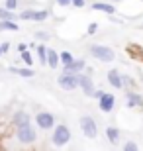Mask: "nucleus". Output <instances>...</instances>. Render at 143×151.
<instances>
[{
  "mask_svg": "<svg viewBox=\"0 0 143 151\" xmlns=\"http://www.w3.org/2000/svg\"><path fill=\"white\" fill-rule=\"evenodd\" d=\"M20 26L16 24V20H0V32H18Z\"/></svg>",
  "mask_w": 143,
  "mask_h": 151,
  "instance_id": "dca6fc26",
  "label": "nucleus"
},
{
  "mask_svg": "<svg viewBox=\"0 0 143 151\" xmlns=\"http://www.w3.org/2000/svg\"><path fill=\"white\" fill-rule=\"evenodd\" d=\"M57 83L63 90H77L78 88V73H67L63 71V75H59Z\"/></svg>",
  "mask_w": 143,
  "mask_h": 151,
  "instance_id": "7ed1b4c3",
  "label": "nucleus"
},
{
  "mask_svg": "<svg viewBox=\"0 0 143 151\" xmlns=\"http://www.w3.org/2000/svg\"><path fill=\"white\" fill-rule=\"evenodd\" d=\"M141 28H143V26H141Z\"/></svg>",
  "mask_w": 143,
  "mask_h": 151,
  "instance_id": "473e14b6",
  "label": "nucleus"
},
{
  "mask_svg": "<svg viewBox=\"0 0 143 151\" xmlns=\"http://www.w3.org/2000/svg\"><path fill=\"white\" fill-rule=\"evenodd\" d=\"M45 65H49L51 69H57L59 67V53L55 49H47V55H45Z\"/></svg>",
  "mask_w": 143,
  "mask_h": 151,
  "instance_id": "4468645a",
  "label": "nucleus"
},
{
  "mask_svg": "<svg viewBox=\"0 0 143 151\" xmlns=\"http://www.w3.org/2000/svg\"><path fill=\"white\" fill-rule=\"evenodd\" d=\"M0 51H2V55H4V53H8V51H10V43H8V41H4V43L0 45Z\"/></svg>",
  "mask_w": 143,
  "mask_h": 151,
  "instance_id": "a878e982",
  "label": "nucleus"
},
{
  "mask_svg": "<svg viewBox=\"0 0 143 151\" xmlns=\"http://www.w3.org/2000/svg\"><path fill=\"white\" fill-rule=\"evenodd\" d=\"M35 51H37V61L41 63V65H45V55H47V47H43V45H37V47H35Z\"/></svg>",
  "mask_w": 143,
  "mask_h": 151,
  "instance_id": "aec40b11",
  "label": "nucleus"
},
{
  "mask_svg": "<svg viewBox=\"0 0 143 151\" xmlns=\"http://www.w3.org/2000/svg\"><path fill=\"white\" fill-rule=\"evenodd\" d=\"M69 141H71V129L67 128L65 124L55 126V129H53V143H55L57 147H63V145H67Z\"/></svg>",
  "mask_w": 143,
  "mask_h": 151,
  "instance_id": "20e7f679",
  "label": "nucleus"
},
{
  "mask_svg": "<svg viewBox=\"0 0 143 151\" xmlns=\"http://www.w3.org/2000/svg\"><path fill=\"white\" fill-rule=\"evenodd\" d=\"M84 69H86V61L84 59H73L69 65H65L63 71H67V73H83Z\"/></svg>",
  "mask_w": 143,
  "mask_h": 151,
  "instance_id": "9b49d317",
  "label": "nucleus"
},
{
  "mask_svg": "<svg viewBox=\"0 0 143 151\" xmlns=\"http://www.w3.org/2000/svg\"><path fill=\"white\" fill-rule=\"evenodd\" d=\"M75 57H73V53H69V51H63V53H59V65H69V63L73 61Z\"/></svg>",
  "mask_w": 143,
  "mask_h": 151,
  "instance_id": "6ab92c4d",
  "label": "nucleus"
},
{
  "mask_svg": "<svg viewBox=\"0 0 143 151\" xmlns=\"http://www.w3.org/2000/svg\"><path fill=\"white\" fill-rule=\"evenodd\" d=\"M90 55L100 59L102 63H110V61L116 59L114 49H110L108 45H92V47H90Z\"/></svg>",
  "mask_w": 143,
  "mask_h": 151,
  "instance_id": "f257e3e1",
  "label": "nucleus"
},
{
  "mask_svg": "<svg viewBox=\"0 0 143 151\" xmlns=\"http://www.w3.org/2000/svg\"><path fill=\"white\" fill-rule=\"evenodd\" d=\"M12 124H14V128H20V126L29 124V114L24 112V110H18V112L12 116Z\"/></svg>",
  "mask_w": 143,
  "mask_h": 151,
  "instance_id": "f8f14e48",
  "label": "nucleus"
},
{
  "mask_svg": "<svg viewBox=\"0 0 143 151\" xmlns=\"http://www.w3.org/2000/svg\"><path fill=\"white\" fill-rule=\"evenodd\" d=\"M49 14H51L49 10H24L20 14V18L22 20H33V22H43L49 18Z\"/></svg>",
  "mask_w": 143,
  "mask_h": 151,
  "instance_id": "0eeeda50",
  "label": "nucleus"
},
{
  "mask_svg": "<svg viewBox=\"0 0 143 151\" xmlns=\"http://www.w3.org/2000/svg\"><path fill=\"white\" fill-rule=\"evenodd\" d=\"M6 8H8V10H16L18 8V0H6Z\"/></svg>",
  "mask_w": 143,
  "mask_h": 151,
  "instance_id": "393cba45",
  "label": "nucleus"
},
{
  "mask_svg": "<svg viewBox=\"0 0 143 151\" xmlns=\"http://www.w3.org/2000/svg\"><path fill=\"white\" fill-rule=\"evenodd\" d=\"M0 57H2V51H0Z\"/></svg>",
  "mask_w": 143,
  "mask_h": 151,
  "instance_id": "2f4dec72",
  "label": "nucleus"
},
{
  "mask_svg": "<svg viewBox=\"0 0 143 151\" xmlns=\"http://www.w3.org/2000/svg\"><path fill=\"white\" fill-rule=\"evenodd\" d=\"M80 129H83V134L86 135L88 139H94V137L98 135V126H96L92 116H83L80 118Z\"/></svg>",
  "mask_w": 143,
  "mask_h": 151,
  "instance_id": "39448f33",
  "label": "nucleus"
},
{
  "mask_svg": "<svg viewBox=\"0 0 143 151\" xmlns=\"http://www.w3.org/2000/svg\"><path fill=\"white\" fill-rule=\"evenodd\" d=\"M16 14H12L8 8H0V20H16Z\"/></svg>",
  "mask_w": 143,
  "mask_h": 151,
  "instance_id": "4be33fe9",
  "label": "nucleus"
},
{
  "mask_svg": "<svg viewBox=\"0 0 143 151\" xmlns=\"http://www.w3.org/2000/svg\"><path fill=\"white\" fill-rule=\"evenodd\" d=\"M24 49H28V45H26V43H18V53L24 51Z\"/></svg>",
  "mask_w": 143,
  "mask_h": 151,
  "instance_id": "c756f323",
  "label": "nucleus"
},
{
  "mask_svg": "<svg viewBox=\"0 0 143 151\" xmlns=\"http://www.w3.org/2000/svg\"><path fill=\"white\" fill-rule=\"evenodd\" d=\"M20 57H22V61L28 65V67H32L33 65V57H32V53H29L28 49H24V51H20Z\"/></svg>",
  "mask_w": 143,
  "mask_h": 151,
  "instance_id": "412c9836",
  "label": "nucleus"
},
{
  "mask_svg": "<svg viewBox=\"0 0 143 151\" xmlns=\"http://www.w3.org/2000/svg\"><path fill=\"white\" fill-rule=\"evenodd\" d=\"M106 78H108V83L114 86V88H124V84H121V75L116 71V69H112V71H108V75H106Z\"/></svg>",
  "mask_w": 143,
  "mask_h": 151,
  "instance_id": "ddd939ff",
  "label": "nucleus"
},
{
  "mask_svg": "<svg viewBox=\"0 0 143 151\" xmlns=\"http://www.w3.org/2000/svg\"><path fill=\"white\" fill-rule=\"evenodd\" d=\"M78 86L83 88V92L86 96H92V92H94V81H92V77L90 75H83V73H78Z\"/></svg>",
  "mask_w": 143,
  "mask_h": 151,
  "instance_id": "1a4fd4ad",
  "label": "nucleus"
},
{
  "mask_svg": "<svg viewBox=\"0 0 143 151\" xmlns=\"http://www.w3.org/2000/svg\"><path fill=\"white\" fill-rule=\"evenodd\" d=\"M114 2H121V0H114Z\"/></svg>",
  "mask_w": 143,
  "mask_h": 151,
  "instance_id": "7c9ffc66",
  "label": "nucleus"
},
{
  "mask_svg": "<svg viewBox=\"0 0 143 151\" xmlns=\"http://www.w3.org/2000/svg\"><path fill=\"white\" fill-rule=\"evenodd\" d=\"M86 32H88V35H94L96 32H98V24H96V22H92L90 26H88V29H86Z\"/></svg>",
  "mask_w": 143,
  "mask_h": 151,
  "instance_id": "b1692460",
  "label": "nucleus"
},
{
  "mask_svg": "<svg viewBox=\"0 0 143 151\" xmlns=\"http://www.w3.org/2000/svg\"><path fill=\"white\" fill-rule=\"evenodd\" d=\"M92 10L104 12V14H116V12H118L112 4H106V2H94V4H92Z\"/></svg>",
  "mask_w": 143,
  "mask_h": 151,
  "instance_id": "2eb2a0df",
  "label": "nucleus"
},
{
  "mask_svg": "<svg viewBox=\"0 0 143 151\" xmlns=\"http://www.w3.org/2000/svg\"><path fill=\"white\" fill-rule=\"evenodd\" d=\"M10 73H14V75H20V77H26V78H29V77H33V71H32V67H24V69H18V67H10Z\"/></svg>",
  "mask_w": 143,
  "mask_h": 151,
  "instance_id": "f3484780",
  "label": "nucleus"
},
{
  "mask_svg": "<svg viewBox=\"0 0 143 151\" xmlns=\"http://www.w3.org/2000/svg\"><path fill=\"white\" fill-rule=\"evenodd\" d=\"M71 4L77 6V8H83V6H84V0H71Z\"/></svg>",
  "mask_w": 143,
  "mask_h": 151,
  "instance_id": "cd10ccee",
  "label": "nucleus"
},
{
  "mask_svg": "<svg viewBox=\"0 0 143 151\" xmlns=\"http://www.w3.org/2000/svg\"><path fill=\"white\" fill-rule=\"evenodd\" d=\"M124 149L126 151H135L137 149V143H135V141H126V143H124Z\"/></svg>",
  "mask_w": 143,
  "mask_h": 151,
  "instance_id": "5701e85b",
  "label": "nucleus"
},
{
  "mask_svg": "<svg viewBox=\"0 0 143 151\" xmlns=\"http://www.w3.org/2000/svg\"><path fill=\"white\" fill-rule=\"evenodd\" d=\"M59 6H71V0H55Z\"/></svg>",
  "mask_w": 143,
  "mask_h": 151,
  "instance_id": "c85d7f7f",
  "label": "nucleus"
},
{
  "mask_svg": "<svg viewBox=\"0 0 143 151\" xmlns=\"http://www.w3.org/2000/svg\"><path fill=\"white\" fill-rule=\"evenodd\" d=\"M16 137H18V141H20V143L29 145V143H33V141L37 139V134H35V129L32 128V124H26V126L16 128Z\"/></svg>",
  "mask_w": 143,
  "mask_h": 151,
  "instance_id": "f03ea898",
  "label": "nucleus"
},
{
  "mask_svg": "<svg viewBox=\"0 0 143 151\" xmlns=\"http://www.w3.org/2000/svg\"><path fill=\"white\" fill-rule=\"evenodd\" d=\"M35 126H37L39 129H51L55 126V116L51 112H39L37 116H35Z\"/></svg>",
  "mask_w": 143,
  "mask_h": 151,
  "instance_id": "423d86ee",
  "label": "nucleus"
},
{
  "mask_svg": "<svg viewBox=\"0 0 143 151\" xmlns=\"http://www.w3.org/2000/svg\"><path fill=\"white\" fill-rule=\"evenodd\" d=\"M114 104H116V98L114 94H108V92H102V94L98 96V108L102 110V112H112L114 110Z\"/></svg>",
  "mask_w": 143,
  "mask_h": 151,
  "instance_id": "6e6552de",
  "label": "nucleus"
},
{
  "mask_svg": "<svg viewBox=\"0 0 143 151\" xmlns=\"http://www.w3.org/2000/svg\"><path fill=\"white\" fill-rule=\"evenodd\" d=\"M106 137H108L110 143H118V139H120V129L114 128V126H110V128L106 129Z\"/></svg>",
  "mask_w": 143,
  "mask_h": 151,
  "instance_id": "a211bd4d",
  "label": "nucleus"
},
{
  "mask_svg": "<svg viewBox=\"0 0 143 151\" xmlns=\"http://www.w3.org/2000/svg\"><path fill=\"white\" fill-rule=\"evenodd\" d=\"M126 106L127 108H137V106H143V96L133 92V90H127L126 92Z\"/></svg>",
  "mask_w": 143,
  "mask_h": 151,
  "instance_id": "9d476101",
  "label": "nucleus"
},
{
  "mask_svg": "<svg viewBox=\"0 0 143 151\" xmlns=\"http://www.w3.org/2000/svg\"><path fill=\"white\" fill-rule=\"evenodd\" d=\"M35 37H37V39H49V34H45V32H37Z\"/></svg>",
  "mask_w": 143,
  "mask_h": 151,
  "instance_id": "bb28decb",
  "label": "nucleus"
}]
</instances>
